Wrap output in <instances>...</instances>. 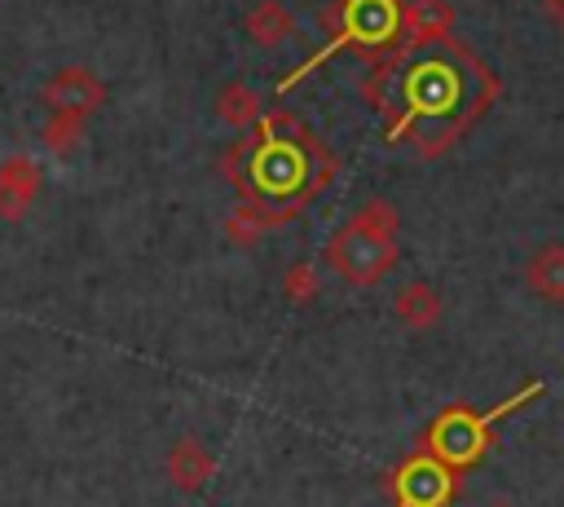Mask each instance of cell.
<instances>
[{
  "label": "cell",
  "mask_w": 564,
  "mask_h": 507,
  "mask_svg": "<svg viewBox=\"0 0 564 507\" xmlns=\"http://www.w3.org/2000/svg\"><path fill=\"white\" fill-rule=\"evenodd\" d=\"M498 97L494 71L454 40L432 44L392 79L388 141H414L423 159L445 154Z\"/></svg>",
  "instance_id": "obj_1"
},
{
  "label": "cell",
  "mask_w": 564,
  "mask_h": 507,
  "mask_svg": "<svg viewBox=\"0 0 564 507\" xmlns=\"http://www.w3.org/2000/svg\"><path fill=\"white\" fill-rule=\"evenodd\" d=\"M330 176H335L330 150L291 115H273L256 123V132L247 137L234 185L242 190L247 203H256L282 225L304 203H313Z\"/></svg>",
  "instance_id": "obj_2"
},
{
  "label": "cell",
  "mask_w": 564,
  "mask_h": 507,
  "mask_svg": "<svg viewBox=\"0 0 564 507\" xmlns=\"http://www.w3.org/2000/svg\"><path fill=\"white\" fill-rule=\"evenodd\" d=\"M546 392V384L542 379H524V388L520 392H511V397H502V401H494L489 410H476V406H463V401H454V406H445L427 428H423V436H419V445L414 450H423V454H432V459H441L445 467H454V472H471V467H480L485 463V454H494L498 450V423L507 419V414H516V410H524L529 401H538Z\"/></svg>",
  "instance_id": "obj_3"
},
{
  "label": "cell",
  "mask_w": 564,
  "mask_h": 507,
  "mask_svg": "<svg viewBox=\"0 0 564 507\" xmlns=\"http://www.w3.org/2000/svg\"><path fill=\"white\" fill-rule=\"evenodd\" d=\"M397 229L401 216L388 198H370L357 207V216L348 225H339L326 242V269L335 278H344L348 287H375L392 273L397 265Z\"/></svg>",
  "instance_id": "obj_4"
},
{
  "label": "cell",
  "mask_w": 564,
  "mask_h": 507,
  "mask_svg": "<svg viewBox=\"0 0 564 507\" xmlns=\"http://www.w3.org/2000/svg\"><path fill=\"white\" fill-rule=\"evenodd\" d=\"M401 0H344L335 13H330V22H335V35L304 62V66H295L282 84H278V93H286L291 84H300L308 71H317L326 57H335V53H344V48H361V53H375V48H383V44H397V31H401Z\"/></svg>",
  "instance_id": "obj_5"
},
{
  "label": "cell",
  "mask_w": 564,
  "mask_h": 507,
  "mask_svg": "<svg viewBox=\"0 0 564 507\" xmlns=\"http://www.w3.org/2000/svg\"><path fill=\"white\" fill-rule=\"evenodd\" d=\"M388 494L392 507H454L463 494V472L445 467L423 450H410L388 476Z\"/></svg>",
  "instance_id": "obj_6"
},
{
  "label": "cell",
  "mask_w": 564,
  "mask_h": 507,
  "mask_svg": "<svg viewBox=\"0 0 564 507\" xmlns=\"http://www.w3.org/2000/svg\"><path fill=\"white\" fill-rule=\"evenodd\" d=\"M44 106L48 115H84L93 119L106 106V84L88 71V66H62L48 84H44Z\"/></svg>",
  "instance_id": "obj_7"
},
{
  "label": "cell",
  "mask_w": 564,
  "mask_h": 507,
  "mask_svg": "<svg viewBox=\"0 0 564 507\" xmlns=\"http://www.w3.org/2000/svg\"><path fill=\"white\" fill-rule=\"evenodd\" d=\"M454 26V9L445 0H410L401 9V31H397V53H414L427 44L449 40Z\"/></svg>",
  "instance_id": "obj_8"
},
{
  "label": "cell",
  "mask_w": 564,
  "mask_h": 507,
  "mask_svg": "<svg viewBox=\"0 0 564 507\" xmlns=\"http://www.w3.org/2000/svg\"><path fill=\"white\" fill-rule=\"evenodd\" d=\"M40 185H44L40 163L31 154H9L0 163V220H22L40 198Z\"/></svg>",
  "instance_id": "obj_9"
},
{
  "label": "cell",
  "mask_w": 564,
  "mask_h": 507,
  "mask_svg": "<svg viewBox=\"0 0 564 507\" xmlns=\"http://www.w3.org/2000/svg\"><path fill=\"white\" fill-rule=\"evenodd\" d=\"M163 472L181 494H198L216 472V454L198 436H176L163 454Z\"/></svg>",
  "instance_id": "obj_10"
},
{
  "label": "cell",
  "mask_w": 564,
  "mask_h": 507,
  "mask_svg": "<svg viewBox=\"0 0 564 507\" xmlns=\"http://www.w3.org/2000/svg\"><path fill=\"white\" fill-rule=\"evenodd\" d=\"M392 317H397L405 331H432V326H441V317H445V295H441L427 278H410V282L397 287V295H392Z\"/></svg>",
  "instance_id": "obj_11"
},
{
  "label": "cell",
  "mask_w": 564,
  "mask_h": 507,
  "mask_svg": "<svg viewBox=\"0 0 564 507\" xmlns=\"http://www.w3.org/2000/svg\"><path fill=\"white\" fill-rule=\"evenodd\" d=\"M524 287L546 304H564V242H546L524 260Z\"/></svg>",
  "instance_id": "obj_12"
},
{
  "label": "cell",
  "mask_w": 564,
  "mask_h": 507,
  "mask_svg": "<svg viewBox=\"0 0 564 507\" xmlns=\"http://www.w3.org/2000/svg\"><path fill=\"white\" fill-rule=\"evenodd\" d=\"M242 31L251 35V44H260V48H278V44H286V40L295 35V18H291L278 0H260V4L247 13Z\"/></svg>",
  "instance_id": "obj_13"
},
{
  "label": "cell",
  "mask_w": 564,
  "mask_h": 507,
  "mask_svg": "<svg viewBox=\"0 0 564 507\" xmlns=\"http://www.w3.org/2000/svg\"><path fill=\"white\" fill-rule=\"evenodd\" d=\"M216 115L229 123V128H238V132H247V128H256L260 123V115H264V97L251 88V84H225L220 93H216Z\"/></svg>",
  "instance_id": "obj_14"
},
{
  "label": "cell",
  "mask_w": 564,
  "mask_h": 507,
  "mask_svg": "<svg viewBox=\"0 0 564 507\" xmlns=\"http://www.w3.org/2000/svg\"><path fill=\"white\" fill-rule=\"evenodd\" d=\"M273 225H278V220H273L269 212H260L256 203L242 198V203L229 212V220H225V238L238 242V247H251V242H256L264 229H273Z\"/></svg>",
  "instance_id": "obj_15"
},
{
  "label": "cell",
  "mask_w": 564,
  "mask_h": 507,
  "mask_svg": "<svg viewBox=\"0 0 564 507\" xmlns=\"http://www.w3.org/2000/svg\"><path fill=\"white\" fill-rule=\"evenodd\" d=\"M84 128H88L84 115H57V110H53L48 123H44V132H40V141H44V150H53V154H70V150H79Z\"/></svg>",
  "instance_id": "obj_16"
},
{
  "label": "cell",
  "mask_w": 564,
  "mask_h": 507,
  "mask_svg": "<svg viewBox=\"0 0 564 507\" xmlns=\"http://www.w3.org/2000/svg\"><path fill=\"white\" fill-rule=\"evenodd\" d=\"M282 291H286V300H291L295 309L313 304V300L322 295V278H317V265H308V260H295V265H286Z\"/></svg>",
  "instance_id": "obj_17"
},
{
  "label": "cell",
  "mask_w": 564,
  "mask_h": 507,
  "mask_svg": "<svg viewBox=\"0 0 564 507\" xmlns=\"http://www.w3.org/2000/svg\"><path fill=\"white\" fill-rule=\"evenodd\" d=\"M546 13L555 18V26L564 31V0H546Z\"/></svg>",
  "instance_id": "obj_18"
},
{
  "label": "cell",
  "mask_w": 564,
  "mask_h": 507,
  "mask_svg": "<svg viewBox=\"0 0 564 507\" xmlns=\"http://www.w3.org/2000/svg\"><path fill=\"white\" fill-rule=\"evenodd\" d=\"M489 507H511V503H489Z\"/></svg>",
  "instance_id": "obj_19"
}]
</instances>
